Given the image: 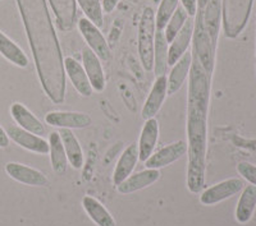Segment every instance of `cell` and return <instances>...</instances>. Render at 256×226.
<instances>
[{
  "instance_id": "9",
  "label": "cell",
  "mask_w": 256,
  "mask_h": 226,
  "mask_svg": "<svg viewBox=\"0 0 256 226\" xmlns=\"http://www.w3.org/2000/svg\"><path fill=\"white\" fill-rule=\"evenodd\" d=\"M82 61H84V69L88 74L91 87L98 92H102L105 88V75L100 59L90 47L86 46L82 50Z\"/></svg>"
},
{
  "instance_id": "21",
  "label": "cell",
  "mask_w": 256,
  "mask_h": 226,
  "mask_svg": "<svg viewBox=\"0 0 256 226\" xmlns=\"http://www.w3.org/2000/svg\"><path fill=\"white\" fill-rule=\"evenodd\" d=\"M82 206L84 211L88 215V218L94 221L98 226H116L113 216L109 211L102 206V203L94 197L86 196L82 200Z\"/></svg>"
},
{
  "instance_id": "27",
  "label": "cell",
  "mask_w": 256,
  "mask_h": 226,
  "mask_svg": "<svg viewBox=\"0 0 256 226\" xmlns=\"http://www.w3.org/2000/svg\"><path fill=\"white\" fill-rule=\"evenodd\" d=\"M76 1L81 6L82 12L84 13L86 18L100 28L102 26V22H104L102 6L100 0H76Z\"/></svg>"
},
{
  "instance_id": "19",
  "label": "cell",
  "mask_w": 256,
  "mask_h": 226,
  "mask_svg": "<svg viewBox=\"0 0 256 226\" xmlns=\"http://www.w3.org/2000/svg\"><path fill=\"white\" fill-rule=\"evenodd\" d=\"M160 177V173L156 169H148L141 173L128 177L123 183L116 187L118 192L122 195H130L134 192L140 191V189L146 188V187L152 186V183L156 182Z\"/></svg>"
},
{
  "instance_id": "5",
  "label": "cell",
  "mask_w": 256,
  "mask_h": 226,
  "mask_svg": "<svg viewBox=\"0 0 256 226\" xmlns=\"http://www.w3.org/2000/svg\"><path fill=\"white\" fill-rule=\"evenodd\" d=\"M244 188V182L241 179H228L224 182L218 183L216 186L210 187L201 195L200 202L205 206H212L216 203L227 200L232 196L237 195L241 189Z\"/></svg>"
},
{
  "instance_id": "23",
  "label": "cell",
  "mask_w": 256,
  "mask_h": 226,
  "mask_svg": "<svg viewBox=\"0 0 256 226\" xmlns=\"http://www.w3.org/2000/svg\"><path fill=\"white\" fill-rule=\"evenodd\" d=\"M0 54L17 67L26 68L28 65V58L24 52V50L8 36L4 35L2 31H0Z\"/></svg>"
},
{
  "instance_id": "15",
  "label": "cell",
  "mask_w": 256,
  "mask_h": 226,
  "mask_svg": "<svg viewBox=\"0 0 256 226\" xmlns=\"http://www.w3.org/2000/svg\"><path fill=\"white\" fill-rule=\"evenodd\" d=\"M62 31H70L76 24V0H49Z\"/></svg>"
},
{
  "instance_id": "14",
  "label": "cell",
  "mask_w": 256,
  "mask_h": 226,
  "mask_svg": "<svg viewBox=\"0 0 256 226\" xmlns=\"http://www.w3.org/2000/svg\"><path fill=\"white\" fill-rule=\"evenodd\" d=\"M137 161H138V145L132 143L123 151L122 156L118 160V164H116L113 174L114 186L118 187L120 183L124 182L131 175Z\"/></svg>"
},
{
  "instance_id": "7",
  "label": "cell",
  "mask_w": 256,
  "mask_h": 226,
  "mask_svg": "<svg viewBox=\"0 0 256 226\" xmlns=\"http://www.w3.org/2000/svg\"><path fill=\"white\" fill-rule=\"evenodd\" d=\"M45 122L52 127L82 129L91 125V116L84 113H68V111H52L45 116Z\"/></svg>"
},
{
  "instance_id": "28",
  "label": "cell",
  "mask_w": 256,
  "mask_h": 226,
  "mask_svg": "<svg viewBox=\"0 0 256 226\" xmlns=\"http://www.w3.org/2000/svg\"><path fill=\"white\" fill-rule=\"evenodd\" d=\"M180 5V0H162L159 9L155 14V23H156V29L166 28L168 20L176 12V9Z\"/></svg>"
},
{
  "instance_id": "12",
  "label": "cell",
  "mask_w": 256,
  "mask_h": 226,
  "mask_svg": "<svg viewBox=\"0 0 256 226\" xmlns=\"http://www.w3.org/2000/svg\"><path fill=\"white\" fill-rule=\"evenodd\" d=\"M166 82L168 81H166V75H160L155 79L150 95H148V100L142 107V111H141L142 118L145 120L154 118L158 111L160 110V107L166 100V96L168 95L166 93Z\"/></svg>"
},
{
  "instance_id": "2",
  "label": "cell",
  "mask_w": 256,
  "mask_h": 226,
  "mask_svg": "<svg viewBox=\"0 0 256 226\" xmlns=\"http://www.w3.org/2000/svg\"><path fill=\"white\" fill-rule=\"evenodd\" d=\"M254 0H222V22L226 36L234 38L244 31L251 14Z\"/></svg>"
},
{
  "instance_id": "18",
  "label": "cell",
  "mask_w": 256,
  "mask_h": 226,
  "mask_svg": "<svg viewBox=\"0 0 256 226\" xmlns=\"http://www.w3.org/2000/svg\"><path fill=\"white\" fill-rule=\"evenodd\" d=\"M10 114H12L13 119L24 131L36 134V136H44L45 134V128L42 123L24 105L20 104V102L13 104L10 107Z\"/></svg>"
},
{
  "instance_id": "8",
  "label": "cell",
  "mask_w": 256,
  "mask_h": 226,
  "mask_svg": "<svg viewBox=\"0 0 256 226\" xmlns=\"http://www.w3.org/2000/svg\"><path fill=\"white\" fill-rule=\"evenodd\" d=\"M6 170L12 179L32 187H48L49 180L41 171L18 163L6 164Z\"/></svg>"
},
{
  "instance_id": "20",
  "label": "cell",
  "mask_w": 256,
  "mask_h": 226,
  "mask_svg": "<svg viewBox=\"0 0 256 226\" xmlns=\"http://www.w3.org/2000/svg\"><path fill=\"white\" fill-rule=\"evenodd\" d=\"M58 133L62 138L70 164L74 169H81L84 166V154H82V148L80 146L78 139L68 128H60Z\"/></svg>"
},
{
  "instance_id": "11",
  "label": "cell",
  "mask_w": 256,
  "mask_h": 226,
  "mask_svg": "<svg viewBox=\"0 0 256 226\" xmlns=\"http://www.w3.org/2000/svg\"><path fill=\"white\" fill-rule=\"evenodd\" d=\"M194 36V19L191 17L186 20L184 26L173 38L172 44L168 47V65H174L188 49Z\"/></svg>"
},
{
  "instance_id": "24",
  "label": "cell",
  "mask_w": 256,
  "mask_h": 226,
  "mask_svg": "<svg viewBox=\"0 0 256 226\" xmlns=\"http://www.w3.org/2000/svg\"><path fill=\"white\" fill-rule=\"evenodd\" d=\"M166 69H168V41L164 35V29H156L154 46L155 74L156 77L166 75Z\"/></svg>"
},
{
  "instance_id": "25",
  "label": "cell",
  "mask_w": 256,
  "mask_h": 226,
  "mask_svg": "<svg viewBox=\"0 0 256 226\" xmlns=\"http://www.w3.org/2000/svg\"><path fill=\"white\" fill-rule=\"evenodd\" d=\"M256 206V187L248 186L242 192L236 209V219L240 224H246L252 218Z\"/></svg>"
},
{
  "instance_id": "10",
  "label": "cell",
  "mask_w": 256,
  "mask_h": 226,
  "mask_svg": "<svg viewBox=\"0 0 256 226\" xmlns=\"http://www.w3.org/2000/svg\"><path fill=\"white\" fill-rule=\"evenodd\" d=\"M8 137L13 139L17 145L20 147L26 148V150L31 151V152H36V154L46 155L49 152V143L45 139L41 138L40 136H36L34 133L24 131L20 127H9L8 128Z\"/></svg>"
},
{
  "instance_id": "6",
  "label": "cell",
  "mask_w": 256,
  "mask_h": 226,
  "mask_svg": "<svg viewBox=\"0 0 256 226\" xmlns=\"http://www.w3.org/2000/svg\"><path fill=\"white\" fill-rule=\"evenodd\" d=\"M186 152L187 143L184 142V141H177V142L159 150L156 154H152L145 161V166L148 169H156L158 170V169L168 166L169 164L177 161L184 155H186Z\"/></svg>"
},
{
  "instance_id": "29",
  "label": "cell",
  "mask_w": 256,
  "mask_h": 226,
  "mask_svg": "<svg viewBox=\"0 0 256 226\" xmlns=\"http://www.w3.org/2000/svg\"><path fill=\"white\" fill-rule=\"evenodd\" d=\"M237 170L244 179L250 182L252 186L256 187V166L250 163H240L237 165Z\"/></svg>"
},
{
  "instance_id": "3",
  "label": "cell",
  "mask_w": 256,
  "mask_h": 226,
  "mask_svg": "<svg viewBox=\"0 0 256 226\" xmlns=\"http://www.w3.org/2000/svg\"><path fill=\"white\" fill-rule=\"evenodd\" d=\"M155 32H156L155 13L152 8L146 6L138 24V45H137L138 56L146 72H150L154 68Z\"/></svg>"
},
{
  "instance_id": "4",
  "label": "cell",
  "mask_w": 256,
  "mask_h": 226,
  "mask_svg": "<svg viewBox=\"0 0 256 226\" xmlns=\"http://www.w3.org/2000/svg\"><path fill=\"white\" fill-rule=\"evenodd\" d=\"M78 28L84 41L88 42V47L95 52L100 60L108 61L112 58V51L108 42L100 32L99 27L94 24L88 18H80Z\"/></svg>"
},
{
  "instance_id": "31",
  "label": "cell",
  "mask_w": 256,
  "mask_h": 226,
  "mask_svg": "<svg viewBox=\"0 0 256 226\" xmlns=\"http://www.w3.org/2000/svg\"><path fill=\"white\" fill-rule=\"evenodd\" d=\"M118 3H120V0H102V12L112 13L116 9V6L118 5Z\"/></svg>"
},
{
  "instance_id": "33",
  "label": "cell",
  "mask_w": 256,
  "mask_h": 226,
  "mask_svg": "<svg viewBox=\"0 0 256 226\" xmlns=\"http://www.w3.org/2000/svg\"><path fill=\"white\" fill-rule=\"evenodd\" d=\"M204 1H206V0H198V3H204Z\"/></svg>"
},
{
  "instance_id": "30",
  "label": "cell",
  "mask_w": 256,
  "mask_h": 226,
  "mask_svg": "<svg viewBox=\"0 0 256 226\" xmlns=\"http://www.w3.org/2000/svg\"><path fill=\"white\" fill-rule=\"evenodd\" d=\"M182 6L186 9V12L188 13L190 17H194L198 10V0H180Z\"/></svg>"
},
{
  "instance_id": "22",
  "label": "cell",
  "mask_w": 256,
  "mask_h": 226,
  "mask_svg": "<svg viewBox=\"0 0 256 226\" xmlns=\"http://www.w3.org/2000/svg\"><path fill=\"white\" fill-rule=\"evenodd\" d=\"M49 152L50 159H52V170L56 171V174H64L67 170L68 159L66 155V150H64L63 142L59 136L58 132H52L50 134L49 138Z\"/></svg>"
},
{
  "instance_id": "32",
  "label": "cell",
  "mask_w": 256,
  "mask_h": 226,
  "mask_svg": "<svg viewBox=\"0 0 256 226\" xmlns=\"http://www.w3.org/2000/svg\"><path fill=\"white\" fill-rule=\"evenodd\" d=\"M8 145H9L8 134H6V132L4 131L3 127L0 125V147L6 148V147H8Z\"/></svg>"
},
{
  "instance_id": "1",
  "label": "cell",
  "mask_w": 256,
  "mask_h": 226,
  "mask_svg": "<svg viewBox=\"0 0 256 226\" xmlns=\"http://www.w3.org/2000/svg\"><path fill=\"white\" fill-rule=\"evenodd\" d=\"M210 79L212 77L192 52L187 97V188L192 193H200L205 186Z\"/></svg>"
},
{
  "instance_id": "17",
  "label": "cell",
  "mask_w": 256,
  "mask_h": 226,
  "mask_svg": "<svg viewBox=\"0 0 256 226\" xmlns=\"http://www.w3.org/2000/svg\"><path fill=\"white\" fill-rule=\"evenodd\" d=\"M192 63V52L186 51L184 56L173 65V69L170 70V74L166 78V93L168 95H174L182 84L186 81L187 75H188L190 69H191Z\"/></svg>"
},
{
  "instance_id": "16",
  "label": "cell",
  "mask_w": 256,
  "mask_h": 226,
  "mask_svg": "<svg viewBox=\"0 0 256 226\" xmlns=\"http://www.w3.org/2000/svg\"><path fill=\"white\" fill-rule=\"evenodd\" d=\"M159 137V124L155 118L148 119L144 124L141 132L140 141H138V160L145 163L146 160L152 155L155 145Z\"/></svg>"
},
{
  "instance_id": "13",
  "label": "cell",
  "mask_w": 256,
  "mask_h": 226,
  "mask_svg": "<svg viewBox=\"0 0 256 226\" xmlns=\"http://www.w3.org/2000/svg\"><path fill=\"white\" fill-rule=\"evenodd\" d=\"M63 64L64 72L67 73L70 82L74 86V88L78 91V93H81L84 97L92 95V87H91L88 74H86L81 64L73 58H66L63 60Z\"/></svg>"
},
{
  "instance_id": "26",
  "label": "cell",
  "mask_w": 256,
  "mask_h": 226,
  "mask_svg": "<svg viewBox=\"0 0 256 226\" xmlns=\"http://www.w3.org/2000/svg\"><path fill=\"white\" fill-rule=\"evenodd\" d=\"M190 15L186 12V9L182 5H178V8L176 9V12L173 13V15L170 17V19L168 20L166 28H164V35H166V41L168 44H170L173 41V38L177 36L178 32L182 29V27L184 26L186 20L188 19Z\"/></svg>"
}]
</instances>
